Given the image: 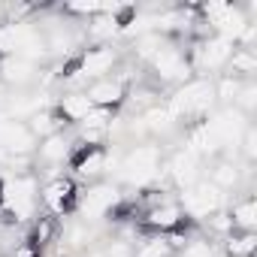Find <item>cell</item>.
I'll return each instance as SVG.
<instances>
[{
	"instance_id": "cell-12",
	"label": "cell",
	"mask_w": 257,
	"mask_h": 257,
	"mask_svg": "<svg viewBox=\"0 0 257 257\" xmlns=\"http://www.w3.org/2000/svg\"><path fill=\"white\" fill-rule=\"evenodd\" d=\"M112 61H115V55L109 49H88V55L82 58V73L85 76H100L112 67Z\"/></svg>"
},
{
	"instance_id": "cell-32",
	"label": "cell",
	"mask_w": 257,
	"mask_h": 257,
	"mask_svg": "<svg viewBox=\"0 0 257 257\" xmlns=\"http://www.w3.org/2000/svg\"><path fill=\"white\" fill-rule=\"evenodd\" d=\"M49 233H52V221H43V227H37V239H40V242H46V239H49Z\"/></svg>"
},
{
	"instance_id": "cell-23",
	"label": "cell",
	"mask_w": 257,
	"mask_h": 257,
	"mask_svg": "<svg viewBox=\"0 0 257 257\" xmlns=\"http://www.w3.org/2000/svg\"><path fill=\"white\" fill-rule=\"evenodd\" d=\"M164 46H167V43H164L158 34H149V37H143V40H140V52H143V55H149V58H155Z\"/></svg>"
},
{
	"instance_id": "cell-28",
	"label": "cell",
	"mask_w": 257,
	"mask_h": 257,
	"mask_svg": "<svg viewBox=\"0 0 257 257\" xmlns=\"http://www.w3.org/2000/svg\"><path fill=\"white\" fill-rule=\"evenodd\" d=\"M118 31V22L115 19H100L94 22V34H115Z\"/></svg>"
},
{
	"instance_id": "cell-15",
	"label": "cell",
	"mask_w": 257,
	"mask_h": 257,
	"mask_svg": "<svg viewBox=\"0 0 257 257\" xmlns=\"http://www.w3.org/2000/svg\"><path fill=\"white\" fill-rule=\"evenodd\" d=\"M230 221H233V227H242L245 233H251V230H254V224H257V203L248 197L245 203H239V206L233 209Z\"/></svg>"
},
{
	"instance_id": "cell-33",
	"label": "cell",
	"mask_w": 257,
	"mask_h": 257,
	"mask_svg": "<svg viewBox=\"0 0 257 257\" xmlns=\"http://www.w3.org/2000/svg\"><path fill=\"white\" fill-rule=\"evenodd\" d=\"M0 100H4V88H0Z\"/></svg>"
},
{
	"instance_id": "cell-11",
	"label": "cell",
	"mask_w": 257,
	"mask_h": 257,
	"mask_svg": "<svg viewBox=\"0 0 257 257\" xmlns=\"http://www.w3.org/2000/svg\"><path fill=\"white\" fill-rule=\"evenodd\" d=\"M61 112H64L67 121H85V118L94 112V103H91L88 94H70V97H64Z\"/></svg>"
},
{
	"instance_id": "cell-27",
	"label": "cell",
	"mask_w": 257,
	"mask_h": 257,
	"mask_svg": "<svg viewBox=\"0 0 257 257\" xmlns=\"http://www.w3.org/2000/svg\"><path fill=\"white\" fill-rule=\"evenodd\" d=\"M233 67H236V70H245V73H248V70H254V67H257V61H254V58H251L248 52H239V55L233 58Z\"/></svg>"
},
{
	"instance_id": "cell-2",
	"label": "cell",
	"mask_w": 257,
	"mask_h": 257,
	"mask_svg": "<svg viewBox=\"0 0 257 257\" xmlns=\"http://www.w3.org/2000/svg\"><path fill=\"white\" fill-rule=\"evenodd\" d=\"M158 170H161V149H155V146L134 149L121 164V173L131 185H146L149 179L158 176Z\"/></svg>"
},
{
	"instance_id": "cell-22",
	"label": "cell",
	"mask_w": 257,
	"mask_h": 257,
	"mask_svg": "<svg viewBox=\"0 0 257 257\" xmlns=\"http://www.w3.org/2000/svg\"><path fill=\"white\" fill-rule=\"evenodd\" d=\"M170 251V245L164 242V239H152V242H146L140 251H137V257H164Z\"/></svg>"
},
{
	"instance_id": "cell-4",
	"label": "cell",
	"mask_w": 257,
	"mask_h": 257,
	"mask_svg": "<svg viewBox=\"0 0 257 257\" xmlns=\"http://www.w3.org/2000/svg\"><path fill=\"white\" fill-rule=\"evenodd\" d=\"M215 97V88L209 82H188L176 100H173V115H191V112H206Z\"/></svg>"
},
{
	"instance_id": "cell-1",
	"label": "cell",
	"mask_w": 257,
	"mask_h": 257,
	"mask_svg": "<svg viewBox=\"0 0 257 257\" xmlns=\"http://www.w3.org/2000/svg\"><path fill=\"white\" fill-rule=\"evenodd\" d=\"M0 52H13L16 58L34 64V58H40L46 46L31 25H4L0 28Z\"/></svg>"
},
{
	"instance_id": "cell-25",
	"label": "cell",
	"mask_w": 257,
	"mask_h": 257,
	"mask_svg": "<svg viewBox=\"0 0 257 257\" xmlns=\"http://www.w3.org/2000/svg\"><path fill=\"white\" fill-rule=\"evenodd\" d=\"M236 182V170L230 167V164H221L218 170H215V188L218 185H233Z\"/></svg>"
},
{
	"instance_id": "cell-26",
	"label": "cell",
	"mask_w": 257,
	"mask_h": 257,
	"mask_svg": "<svg viewBox=\"0 0 257 257\" xmlns=\"http://www.w3.org/2000/svg\"><path fill=\"white\" fill-rule=\"evenodd\" d=\"M242 88H239V82L236 79H224L221 82V88H218V94L224 97V100H236V94H239Z\"/></svg>"
},
{
	"instance_id": "cell-18",
	"label": "cell",
	"mask_w": 257,
	"mask_h": 257,
	"mask_svg": "<svg viewBox=\"0 0 257 257\" xmlns=\"http://www.w3.org/2000/svg\"><path fill=\"white\" fill-rule=\"evenodd\" d=\"M182 221V212H179V206H158V209H152L149 212V224L152 227H161V230H170V227H176Z\"/></svg>"
},
{
	"instance_id": "cell-3",
	"label": "cell",
	"mask_w": 257,
	"mask_h": 257,
	"mask_svg": "<svg viewBox=\"0 0 257 257\" xmlns=\"http://www.w3.org/2000/svg\"><path fill=\"white\" fill-rule=\"evenodd\" d=\"M0 194H4V203L10 206V212L16 218H28L34 212V203H37V185H34V179L16 176V179H10L4 188H0Z\"/></svg>"
},
{
	"instance_id": "cell-29",
	"label": "cell",
	"mask_w": 257,
	"mask_h": 257,
	"mask_svg": "<svg viewBox=\"0 0 257 257\" xmlns=\"http://www.w3.org/2000/svg\"><path fill=\"white\" fill-rule=\"evenodd\" d=\"M212 254V248L206 245V242H194L188 251H185V257H209Z\"/></svg>"
},
{
	"instance_id": "cell-10",
	"label": "cell",
	"mask_w": 257,
	"mask_h": 257,
	"mask_svg": "<svg viewBox=\"0 0 257 257\" xmlns=\"http://www.w3.org/2000/svg\"><path fill=\"white\" fill-rule=\"evenodd\" d=\"M230 55H233V43H230V40H224V37L209 40V43L200 49V67H203V70H215V67L227 64Z\"/></svg>"
},
{
	"instance_id": "cell-21",
	"label": "cell",
	"mask_w": 257,
	"mask_h": 257,
	"mask_svg": "<svg viewBox=\"0 0 257 257\" xmlns=\"http://www.w3.org/2000/svg\"><path fill=\"white\" fill-rule=\"evenodd\" d=\"M251 251H254V236L251 233H242V236L230 239V254L233 257H251Z\"/></svg>"
},
{
	"instance_id": "cell-5",
	"label": "cell",
	"mask_w": 257,
	"mask_h": 257,
	"mask_svg": "<svg viewBox=\"0 0 257 257\" xmlns=\"http://www.w3.org/2000/svg\"><path fill=\"white\" fill-rule=\"evenodd\" d=\"M34 149L31 127L13 118H0V155H28Z\"/></svg>"
},
{
	"instance_id": "cell-9",
	"label": "cell",
	"mask_w": 257,
	"mask_h": 257,
	"mask_svg": "<svg viewBox=\"0 0 257 257\" xmlns=\"http://www.w3.org/2000/svg\"><path fill=\"white\" fill-rule=\"evenodd\" d=\"M155 67H158V73H161L164 79H185V76H188V64H185V58H182L173 46H164V49L155 55Z\"/></svg>"
},
{
	"instance_id": "cell-8",
	"label": "cell",
	"mask_w": 257,
	"mask_h": 257,
	"mask_svg": "<svg viewBox=\"0 0 257 257\" xmlns=\"http://www.w3.org/2000/svg\"><path fill=\"white\" fill-rule=\"evenodd\" d=\"M115 203H118V191H115L112 185H97V188H91V191L85 194L82 212H85L88 218H100V215H106Z\"/></svg>"
},
{
	"instance_id": "cell-13",
	"label": "cell",
	"mask_w": 257,
	"mask_h": 257,
	"mask_svg": "<svg viewBox=\"0 0 257 257\" xmlns=\"http://www.w3.org/2000/svg\"><path fill=\"white\" fill-rule=\"evenodd\" d=\"M70 197H73V185L64 182V179L52 182V185L46 188V194H43V200H46V206H49L52 212H64L67 203H70Z\"/></svg>"
},
{
	"instance_id": "cell-16",
	"label": "cell",
	"mask_w": 257,
	"mask_h": 257,
	"mask_svg": "<svg viewBox=\"0 0 257 257\" xmlns=\"http://www.w3.org/2000/svg\"><path fill=\"white\" fill-rule=\"evenodd\" d=\"M173 176H176L179 185H194V179H197V158L191 152L179 155L176 164H173Z\"/></svg>"
},
{
	"instance_id": "cell-24",
	"label": "cell",
	"mask_w": 257,
	"mask_h": 257,
	"mask_svg": "<svg viewBox=\"0 0 257 257\" xmlns=\"http://www.w3.org/2000/svg\"><path fill=\"white\" fill-rule=\"evenodd\" d=\"M31 121H34V124H31V134H49L52 127H55V121H52L49 112H43V115L37 112V115H31Z\"/></svg>"
},
{
	"instance_id": "cell-30",
	"label": "cell",
	"mask_w": 257,
	"mask_h": 257,
	"mask_svg": "<svg viewBox=\"0 0 257 257\" xmlns=\"http://www.w3.org/2000/svg\"><path fill=\"white\" fill-rule=\"evenodd\" d=\"M245 152H248V158H254V155H257V134L251 131V127L245 131Z\"/></svg>"
},
{
	"instance_id": "cell-20",
	"label": "cell",
	"mask_w": 257,
	"mask_h": 257,
	"mask_svg": "<svg viewBox=\"0 0 257 257\" xmlns=\"http://www.w3.org/2000/svg\"><path fill=\"white\" fill-rule=\"evenodd\" d=\"M40 152H43V158H46V161H64L70 149H67V143H64V137H58V134H52V137L46 140V146H43Z\"/></svg>"
},
{
	"instance_id": "cell-7",
	"label": "cell",
	"mask_w": 257,
	"mask_h": 257,
	"mask_svg": "<svg viewBox=\"0 0 257 257\" xmlns=\"http://www.w3.org/2000/svg\"><path fill=\"white\" fill-rule=\"evenodd\" d=\"M218 203H221V194H218V188L209 185V182L194 185V188L185 194V209H188L191 215H209V212L218 209Z\"/></svg>"
},
{
	"instance_id": "cell-31",
	"label": "cell",
	"mask_w": 257,
	"mask_h": 257,
	"mask_svg": "<svg viewBox=\"0 0 257 257\" xmlns=\"http://www.w3.org/2000/svg\"><path fill=\"white\" fill-rule=\"evenodd\" d=\"M254 97H257V91H254V88H245V91H242V106H245V109H254Z\"/></svg>"
},
{
	"instance_id": "cell-19",
	"label": "cell",
	"mask_w": 257,
	"mask_h": 257,
	"mask_svg": "<svg viewBox=\"0 0 257 257\" xmlns=\"http://www.w3.org/2000/svg\"><path fill=\"white\" fill-rule=\"evenodd\" d=\"M103 161H106V158H103L100 149H88V152L76 161V173H79V176H94V173L103 170Z\"/></svg>"
},
{
	"instance_id": "cell-17",
	"label": "cell",
	"mask_w": 257,
	"mask_h": 257,
	"mask_svg": "<svg viewBox=\"0 0 257 257\" xmlns=\"http://www.w3.org/2000/svg\"><path fill=\"white\" fill-rule=\"evenodd\" d=\"M34 76V64L31 61H22V58H10L7 64H4V79L7 82H28Z\"/></svg>"
},
{
	"instance_id": "cell-14",
	"label": "cell",
	"mask_w": 257,
	"mask_h": 257,
	"mask_svg": "<svg viewBox=\"0 0 257 257\" xmlns=\"http://www.w3.org/2000/svg\"><path fill=\"white\" fill-rule=\"evenodd\" d=\"M121 94H124V91H121L118 82H97V85L88 91L91 103H94V106H103V109H106V106H115V103L121 100Z\"/></svg>"
},
{
	"instance_id": "cell-6",
	"label": "cell",
	"mask_w": 257,
	"mask_h": 257,
	"mask_svg": "<svg viewBox=\"0 0 257 257\" xmlns=\"http://www.w3.org/2000/svg\"><path fill=\"white\" fill-rule=\"evenodd\" d=\"M206 16L218 25V31L224 34V40H230V34L239 37V34L248 31V28H245V19H242L230 4H209V7H206Z\"/></svg>"
}]
</instances>
